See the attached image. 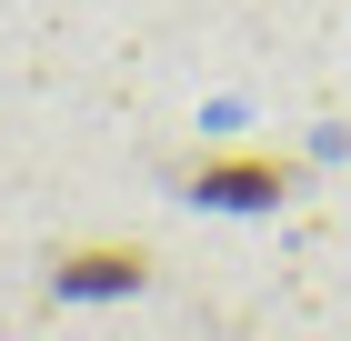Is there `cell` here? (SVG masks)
Returning <instances> with one entry per match:
<instances>
[{
	"label": "cell",
	"mask_w": 351,
	"mask_h": 341,
	"mask_svg": "<svg viewBox=\"0 0 351 341\" xmlns=\"http://www.w3.org/2000/svg\"><path fill=\"white\" fill-rule=\"evenodd\" d=\"M191 191H201V201H221V211H271L281 191H291V171H281V161H201V171H191Z\"/></svg>",
	"instance_id": "6da1fadb"
},
{
	"label": "cell",
	"mask_w": 351,
	"mask_h": 341,
	"mask_svg": "<svg viewBox=\"0 0 351 341\" xmlns=\"http://www.w3.org/2000/svg\"><path fill=\"white\" fill-rule=\"evenodd\" d=\"M141 251H71V261H60V291H81V301H110V291H131L141 281Z\"/></svg>",
	"instance_id": "7a4b0ae2"
}]
</instances>
